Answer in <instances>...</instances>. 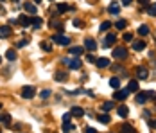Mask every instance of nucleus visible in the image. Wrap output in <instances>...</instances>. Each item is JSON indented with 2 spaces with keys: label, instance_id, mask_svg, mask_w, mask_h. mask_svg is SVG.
Returning <instances> with one entry per match:
<instances>
[{
  "label": "nucleus",
  "instance_id": "nucleus-27",
  "mask_svg": "<svg viewBox=\"0 0 156 133\" xmlns=\"http://www.w3.org/2000/svg\"><path fill=\"white\" fill-rule=\"evenodd\" d=\"M68 9H70V7L66 6V4H58V13H66Z\"/></svg>",
  "mask_w": 156,
  "mask_h": 133
},
{
  "label": "nucleus",
  "instance_id": "nucleus-47",
  "mask_svg": "<svg viewBox=\"0 0 156 133\" xmlns=\"http://www.w3.org/2000/svg\"><path fill=\"white\" fill-rule=\"evenodd\" d=\"M0 61H2V56H0Z\"/></svg>",
  "mask_w": 156,
  "mask_h": 133
},
{
  "label": "nucleus",
  "instance_id": "nucleus-20",
  "mask_svg": "<svg viewBox=\"0 0 156 133\" xmlns=\"http://www.w3.org/2000/svg\"><path fill=\"white\" fill-rule=\"evenodd\" d=\"M117 113H119L120 117H127V113H129V110H127V106H120V108L117 110Z\"/></svg>",
  "mask_w": 156,
  "mask_h": 133
},
{
  "label": "nucleus",
  "instance_id": "nucleus-25",
  "mask_svg": "<svg viewBox=\"0 0 156 133\" xmlns=\"http://www.w3.org/2000/svg\"><path fill=\"white\" fill-rule=\"evenodd\" d=\"M54 79L56 81H66V74L65 72H56L54 74Z\"/></svg>",
  "mask_w": 156,
  "mask_h": 133
},
{
  "label": "nucleus",
  "instance_id": "nucleus-23",
  "mask_svg": "<svg viewBox=\"0 0 156 133\" xmlns=\"http://www.w3.org/2000/svg\"><path fill=\"white\" fill-rule=\"evenodd\" d=\"M63 131H65V133L74 131V124H72V122H65V124H63Z\"/></svg>",
  "mask_w": 156,
  "mask_h": 133
},
{
  "label": "nucleus",
  "instance_id": "nucleus-19",
  "mask_svg": "<svg viewBox=\"0 0 156 133\" xmlns=\"http://www.w3.org/2000/svg\"><path fill=\"white\" fill-rule=\"evenodd\" d=\"M115 40H117V36H115V34H108V38H106V41H104V45H106V47H109L111 43H115Z\"/></svg>",
  "mask_w": 156,
  "mask_h": 133
},
{
  "label": "nucleus",
  "instance_id": "nucleus-48",
  "mask_svg": "<svg viewBox=\"0 0 156 133\" xmlns=\"http://www.w3.org/2000/svg\"><path fill=\"white\" fill-rule=\"evenodd\" d=\"M0 121H2V119H0Z\"/></svg>",
  "mask_w": 156,
  "mask_h": 133
},
{
  "label": "nucleus",
  "instance_id": "nucleus-6",
  "mask_svg": "<svg viewBox=\"0 0 156 133\" xmlns=\"http://www.w3.org/2000/svg\"><path fill=\"white\" fill-rule=\"evenodd\" d=\"M84 47H86L88 51H95V49H97V41H95L93 38H86V40H84Z\"/></svg>",
  "mask_w": 156,
  "mask_h": 133
},
{
  "label": "nucleus",
  "instance_id": "nucleus-33",
  "mask_svg": "<svg viewBox=\"0 0 156 133\" xmlns=\"http://www.w3.org/2000/svg\"><path fill=\"white\" fill-rule=\"evenodd\" d=\"M115 27H117V29H124V27H126V20H119L117 24H115Z\"/></svg>",
  "mask_w": 156,
  "mask_h": 133
},
{
  "label": "nucleus",
  "instance_id": "nucleus-38",
  "mask_svg": "<svg viewBox=\"0 0 156 133\" xmlns=\"http://www.w3.org/2000/svg\"><path fill=\"white\" fill-rule=\"evenodd\" d=\"M124 40H126V41H131V40H133V34H131V33H126V34H124Z\"/></svg>",
  "mask_w": 156,
  "mask_h": 133
},
{
  "label": "nucleus",
  "instance_id": "nucleus-7",
  "mask_svg": "<svg viewBox=\"0 0 156 133\" xmlns=\"http://www.w3.org/2000/svg\"><path fill=\"white\" fill-rule=\"evenodd\" d=\"M127 94H129V90H127V88H124V90H117V92L113 94V99H117V101H122V99H126V97H127Z\"/></svg>",
  "mask_w": 156,
  "mask_h": 133
},
{
  "label": "nucleus",
  "instance_id": "nucleus-3",
  "mask_svg": "<svg viewBox=\"0 0 156 133\" xmlns=\"http://www.w3.org/2000/svg\"><path fill=\"white\" fill-rule=\"evenodd\" d=\"M34 95H36L34 86H25L24 90H22V97H24V99H32Z\"/></svg>",
  "mask_w": 156,
  "mask_h": 133
},
{
  "label": "nucleus",
  "instance_id": "nucleus-41",
  "mask_svg": "<svg viewBox=\"0 0 156 133\" xmlns=\"http://www.w3.org/2000/svg\"><path fill=\"white\" fill-rule=\"evenodd\" d=\"M86 59H88V61H93V63H95V61H97V59H95V58H93V56H92V54H90V56H88V58H86Z\"/></svg>",
  "mask_w": 156,
  "mask_h": 133
},
{
  "label": "nucleus",
  "instance_id": "nucleus-12",
  "mask_svg": "<svg viewBox=\"0 0 156 133\" xmlns=\"http://www.w3.org/2000/svg\"><path fill=\"white\" fill-rule=\"evenodd\" d=\"M127 90H129V92H138V81H135V79L129 81V83H127Z\"/></svg>",
  "mask_w": 156,
  "mask_h": 133
},
{
  "label": "nucleus",
  "instance_id": "nucleus-30",
  "mask_svg": "<svg viewBox=\"0 0 156 133\" xmlns=\"http://www.w3.org/2000/svg\"><path fill=\"white\" fill-rule=\"evenodd\" d=\"M111 108H113V103H109V101L102 104V110H104V112H109V110H111Z\"/></svg>",
  "mask_w": 156,
  "mask_h": 133
},
{
  "label": "nucleus",
  "instance_id": "nucleus-32",
  "mask_svg": "<svg viewBox=\"0 0 156 133\" xmlns=\"http://www.w3.org/2000/svg\"><path fill=\"white\" fill-rule=\"evenodd\" d=\"M99 121H101L102 124H108V122H109V117L104 113V115H99Z\"/></svg>",
  "mask_w": 156,
  "mask_h": 133
},
{
  "label": "nucleus",
  "instance_id": "nucleus-24",
  "mask_svg": "<svg viewBox=\"0 0 156 133\" xmlns=\"http://www.w3.org/2000/svg\"><path fill=\"white\" fill-rule=\"evenodd\" d=\"M6 58H7L9 61H14V59H16V52H14L13 49H9V51L6 52Z\"/></svg>",
  "mask_w": 156,
  "mask_h": 133
},
{
  "label": "nucleus",
  "instance_id": "nucleus-1",
  "mask_svg": "<svg viewBox=\"0 0 156 133\" xmlns=\"http://www.w3.org/2000/svg\"><path fill=\"white\" fill-rule=\"evenodd\" d=\"M66 65H68V69H72V70H79L81 69V59H77V58H72V59H63Z\"/></svg>",
  "mask_w": 156,
  "mask_h": 133
},
{
  "label": "nucleus",
  "instance_id": "nucleus-8",
  "mask_svg": "<svg viewBox=\"0 0 156 133\" xmlns=\"http://www.w3.org/2000/svg\"><path fill=\"white\" fill-rule=\"evenodd\" d=\"M147 76H149V70L145 69V66H138L137 69V77L138 79H147Z\"/></svg>",
  "mask_w": 156,
  "mask_h": 133
},
{
  "label": "nucleus",
  "instance_id": "nucleus-45",
  "mask_svg": "<svg viewBox=\"0 0 156 133\" xmlns=\"http://www.w3.org/2000/svg\"><path fill=\"white\" fill-rule=\"evenodd\" d=\"M40 2H41V0H34V4H40Z\"/></svg>",
  "mask_w": 156,
  "mask_h": 133
},
{
  "label": "nucleus",
  "instance_id": "nucleus-22",
  "mask_svg": "<svg viewBox=\"0 0 156 133\" xmlns=\"http://www.w3.org/2000/svg\"><path fill=\"white\" fill-rule=\"evenodd\" d=\"M138 34L140 36H147L149 34V25H140L138 27Z\"/></svg>",
  "mask_w": 156,
  "mask_h": 133
},
{
  "label": "nucleus",
  "instance_id": "nucleus-46",
  "mask_svg": "<svg viewBox=\"0 0 156 133\" xmlns=\"http://www.w3.org/2000/svg\"><path fill=\"white\" fill-rule=\"evenodd\" d=\"M0 108H2V103H0Z\"/></svg>",
  "mask_w": 156,
  "mask_h": 133
},
{
  "label": "nucleus",
  "instance_id": "nucleus-5",
  "mask_svg": "<svg viewBox=\"0 0 156 133\" xmlns=\"http://www.w3.org/2000/svg\"><path fill=\"white\" fill-rule=\"evenodd\" d=\"M18 24L24 25V27H27V25L32 24V18H29L27 14H20V16H18Z\"/></svg>",
  "mask_w": 156,
  "mask_h": 133
},
{
  "label": "nucleus",
  "instance_id": "nucleus-9",
  "mask_svg": "<svg viewBox=\"0 0 156 133\" xmlns=\"http://www.w3.org/2000/svg\"><path fill=\"white\" fill-rule=\"evenodd\" d=\"M70 113H72L74 117H83V115H84V110H83L81 106H74V108H72V112H70Z\"/></svg>",
  "mask_w": 156,
  "mask_h": 133
},
{
  "label": "nucleus",
  "instance_id": "nucleus-16",
  "mask_svg": "<svg viewBox=\"0 0 156 133\" xmlns=\"http://www.w3.org/2000/svg\"><path fill=\"white\" fill-rule=\"evenodd\" d=\"M147 45H145V43L144 41H133V49H135V51H144Z\"/></svg>",
  "mask_w": 156,
  "mask_h": 133
},
{
  "label": "nucleus",
  "instance_id": "nucleus-17",
  "mask_svg": "<svg viewBox=\"0 0 156 133\" xmlns=\"http://www.w3.org/2000/svg\"><path fill=\"white\" fill-rule=\"evenodd\" d=\"M120 131H122V133H137V131H135V128H133V126H129V124H122Z\"/></svg>",
  "mask_w": 156,
  "mask_h": 133
},
{
  "label": "nucleus",
  "instance_id": "nucleus-49",
  "mask_svg": "<svg viewBox=\"0 0 156 133\" xmlns=\"http://www.w3.org/2000/svg\"><path fill=\"white\" fill-rule=\"evenodd\" d=\"M16 2H18V0H16Z\"/></svg>",
  "mask_w": 156,
  "mask_h": 133
},
{
  "label": "nucleus",
  "instance_id": "nucleus-21",
  "mask_svg": "<svg viewBox=\"0 0 156 133\" xmlns=\"http://www.w3.org/2000/svg\"><path fill=\"white\" fill-rule=\"evenodd\" d=\"M109 86H111V88H119V86H120V79H119V77H111V79H109Z\"/></svg>",
  "mask_w": 156,
  "mask_h": 133
},
{
  "label": "nucleus",
  "instance_id": "nucleus-44",
  "mask_svg": "<svg viewBox=\"0 0 156 133\" xmlns=\"http://www.w3.org/2000/svg\"><path fill=\"white\" fill-rule=\"evenodd\" d=\"M4 13H6V9H4L2 6H0V14H4Z\"/></svg>",
  "mask_w": 156,
  "mask_h": 133
},
{
  "label": "nucleus",
  "instance_id": "nucleus-26",
  "mask_svg": "<svg viewBox=\"0 0 156 133\" xmlns=\"http://www.w3.org/2000/svg\"><path fill=\"white\" fill-rule=\"evenodd\" d=\"M40 47H41L43 51H45V52H50V51H52V47H50V43H49V41H43Z\"/></svg>",
  "mask_w": 156,
  "mask_h": 133
},
{
  "label": "nucleus",
  "instance_id": "nucleus-34",
  "mask_svg": "<svg viewBox=\"0 0 156 133\" xmlns=\"http://www.w3.org/2000/svg\"><path fill=\"white\" fill-rule=\"evenodd\" d=\"M41 99H47V97H50V90H41Z\"/></svg>",
  "mask_w": 156,
  "mask_h": 133
},
{
  "label": "nucleus",
  "instance_id": "nucleus-18",
  "mask_svg": "<svg viewBox=\"0 0 156 133\" xmlns=\"http://www.w3.org/2000/svg\"><path fill=\"white\" fill-rule=\"evenodd\" d=\"M137 103L138 104H145V101H147V94H137Z\"/></svg>",
  "mask_w": 156,
  "mask_h": 133
},
{
  "label": "nucleus",
  "instance_id": "nucleus-39",
  "mask_svg": "<svg viewBox=\"0 0 156 133\" xmlns=\"http://www.w3.org/2000/svg\"><path fill=\"white\" fill-rule=\"evenodd\" d=\"M27 41H29V40H22V41H18V47H25V45H27Z\"/></svg>",
  "mask_w": 156,
  "mask_h": 133
},
{
  "label": "nucleus",
  "instance_id": "nucleus-11",
  "mask_svg": "<svg viewBox=\"0 0 156 133\" xmlns=\"http://www.w3.org/2000/svg\"><path fill=\"white\" fill-rule=\"evenodd\" d=\"M95 63H97V66H101V69H106V66H109V59H108V58H99Z\"/></svg>",
  "mask_w": 156,
  "mask_h": 133
},
{
  "label": "nucleus",
  "instance_id": "nucleus-13",
  "mask_svg": "<svg viewBox=\"0 0 156 133\" xmlns=\"http://www.w3.org/2000/svg\"><path fill=\"white\" fill-rule=\"evenodd\" d=\"M9 34H11V27H7V25L0 27V38H9Z\"/></svg>",
  "mask_w": 156,
  "mask_h": 133
},
{
  "label": "nucleus",
  "instance_id": "nucleus-36",
  "mask_svg": "<svg viewBox=\"0 0 156 133\" xmlns=\"http://www.w3.org/2000/svg\"><path fill=\"white\" fill-rule=\"evenodd\" d=\"M138 2L142 4V7H147V9H149V6H151V4H149V0H138Z\"/></svg>",
  "mask_w": 156,
  "mask_h": 133
},
{
  "label": "nucleus",
  "instance_id": "nucleus-37",
  "mask_svg": "<svg viewBox=\"0 0 156 133\" xmlns=\"http://www.w3.org/2000/svg\"><path fill=\"white\" fill-rule=\"evenodd\" d=\"M70 119H72V113H65V115H63V121H65V122H70Z\"/></svg>",
  "mask_w": 156,
  "mask_h": 133
},
{
  "label": "nucleus",
  "instance_id": "nucleus-42",
  "mask_svg": "<svg viewBox=\"0 0 156 133\" xmlns=\"http://www.w3.org/2000/svg\"><path fill=\"white\" fill-rule=\"evenodd\" d=\"M131 2H133V0H122V4H124V6H129Z\"/></svg>",
  "mask_w": 156,
  "mask_h": 133
},
{
  "label": "nucleus",
  "instance_id": "nucleus-4",
  "mask_svg": "<svg viewBox=\"0 0 156 133\" xmlns=\"http://www.w3.org/2000/svg\"><path fill=\"white\" fill-rule=\"evenodd\" d=\"M52 40L58 43V45H70V38H66V36H63V34H56Z\"/></svg>",
  "mask_w": 156,
  "mask_h": 133
},
{
  "label": "nucleus",
  "instance_id": "nucleus-2",
  "mask_svg": "<svg viewBox=\"0 0 156 133\" xmlns=\"http://www.w3.org/2000/svg\"><path fill=\"white\" fill-rule=\"evenodd\" d=\"M126 56H127V49H126V47H115V49H113V58L124 59Z\"/></svg>",
  "mask_w": 156,
  "mask_h": 133
},
{
  "label": "nucleus",
  "instance_id": "nucleus-35",
  "mask_svg": "<svg viewBox=\"0 0 156 133\" xmlns=\"http://www.w3.org/2000/svg\"><path fill=\"white\" fill-rule=\"evenodd\" d=\"M109 27H111V22H104V24L101 25V31H108Z\"/></svg>",
  "mask_w": 156,
  "mask_h": 133
},
{
  "label": "nucleus",
  "instance_id": "nucleus-10",
  "mask_svg": "<svg viewBox=\"0 0 156 133\" xmlns=\"http://www.w3.org/2000/svg\"><path fill=\"white\" fill-rule=\"evenodd\" d=\"M24 9H25L29 14H36V11H38V7H36L34 4H29V2H27V4H24Z\"/></svg>",
  "mask_w": 156,
  "mask_h": 133
},
{
  "label": "nucleus",
  "instance_id": "nucleus-31",
  "mask_svg": "<svg viewBox=\"0 0 156 133\" xmlns=\"http://www.w3.org/2000/svg\"><path fill=\"white\" fill-rule=\"evenodd\" d=\"M2 122H4L6 126H9V124H11V117H9L7 113H6V115H2Z\"/></svg>",
  "mask_w": 156,
  "mask_h": 133
},
{
  "label": "nucleus",
  "instance_id": "nucleus-40",
  "mask_svg": "<svg viewBox=\"0 0 156 133\" xmlns=\"http://www.w3.org/2000/svg\"><path fill=\"white\" fill-rule=\"evenodd\" d=\"M84 133H97V131H95L93 128H86V129H84Z\"/></svg>",
  "mask_w": 156,
  "mask_h": 133
},
{
  "label": "nucleus",
  "instance_id": "nucleus-29",
  "mask_svg": "<svg viewBox=\"0 0 156 133\" xmlns=\"http://www.w3.org/2000/svg\"><path fill=\"white\" fill-rule=\"evenodd\" d=\"M147 13H149L151 16H156V4H151L149 9H147Z\"/></svg>",
  "mask_w": 156,
  "mask_h": 133
},
{
  "label": "nucleus",
  "instance_id": "nucleus-28",
  "mask_svg": "<svg viewBox=\"0 0 156 133\" xmlns=\"http://www.w3.org/2000/svg\"><path fill=\"white\" fill-rule=\"evenodd\" d=\"M41 24H43L41 18H32V25H34L36 29H40V27H41Z\"/></svg>",
  "mask_w": 156,
  "mask_h": 133
},
{
  "label": "nucleus",
  "instance_id": "nucleus-43",
  "mask_svg": "<svg viewBox=\"0 0 156 133\" xmlns=\"http://www.w3.org/2000/svg\"><path fill=\"white\" fill-rule=\"evenodd\" d=\"M149 124H151V126H152V128H156V121H151V122H149Z\"/></svg>",
  "mask_w": 156,
  "mask_h": 133
},
{
  "label": "nucleus",
  "instance_id": "nucleus-14",
  "mask_svg": "<svg viewBox=\"0 0 156 133\" xmlns=\"http://www.w3.org/2000/svg\"><path fill=\"white\" fill-rule=\"evenodd\" d=\"M108 11H109L111 14H119V11H120V7L117 6V2H111V6L108 7Z\"/></svg>",
  "mask_w": 156,
  "mask_h": 133
},
{
  "label": "nucleus",
  "instance_id": "nucleus-15",
  "mask_svg": "<svg viewBox=\"0 0 156 133\" xmlns=\"http://www.w3.org/2000/svg\"><path fill=\"white\" fill-rule=\"evenodd\" d=\"M83 51H84L83 47H70V54H72V56H75V58H77V56H81V54H83Z\"/></svg>",
  "mask_w": 156,
  "mask_h": 133
}]
</instances>
